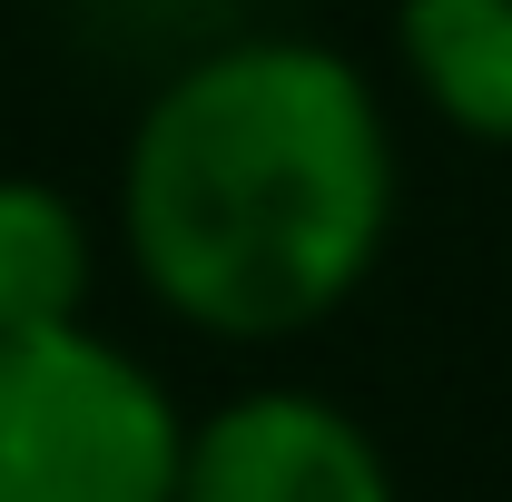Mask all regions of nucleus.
I'll use <instances>...</instances> for the list:
<instances>
[{
  "mask_svg": "<svg viewBox=\"0 0 512 502\" xmlns=\"http://www.w3.org/2000/svg\"><path fill=\"white\" fill-rule=\"evenodd\" d=\"M119 207L158 306L266 345L365 286L394 227V138L345 50L227 40L148 99Z\"/></svg>",
  "mask_w": 512,
  "mask_h": 502,
  "instance_id": "nucleus-1",
  "label": "nucleus"
},
{
  "mask_svg": "<svg viewBox=\"0 0 512 502\" xmlns=\"http://www.w3.org/2000/svg\"><path fill=\"white\" fill-rule=\"evenodd\" d=\"M188 424L89 325L0 335V502H178Z\"/></svg>",
  "mask_w": 512,
  "mask_h": 502,
  "instance_id": "nucleus-2",
  "label": "nucleus"
},
{
  "mask_svg": "<svg viewBox=\"0 0 512 502\" xmlns=\"http://www.w3.org/2000/svg\"><path fill=\"white\" fill-rule=\"evenodd\" d=\"M178 502H394L375 434L316 394H237L178 453Z\"/></svg>",
  "mask_w": 512,
  "mask_h": 502,
  "instance_id": "nucleus-3",
  "label": "nucleus"
},
{
  "mask_svg": "<svg viewBox=\"0 0 512 502\" xmlns=\"http://www.w3.org/2000/svg\"><path fill=\"white\" fill-rule=\"evenodd\" d=\"M394 50L434 119L512 148V0H394Z\"/></svg>",
  "mask_w": 512,
  "mask_h": 502,
  "instance_id": "nucleus-4",
  "label": "nucleus"
},
{
  "mask_svg": "<svg viewBox=\"0 0 512 502\" xmlns=\"http://www.w3.org/2000/svg\"><path fill=\"white\" fill-rule=\"evenodd\" d=\"M89 296V227L60 188L40 178H0V335H40L79 325Z\"/></svg>",
  "mask_w": 512,
  "mask_h": 502,
  "instance_id": "nucleus-5",
  "label": "nucleus"
}]
</instances>
